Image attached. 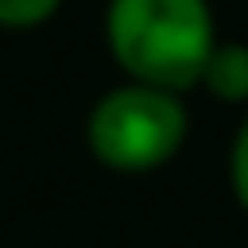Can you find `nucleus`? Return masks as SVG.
Wrapping results in <instances>:
<instances>
[{
  "mask_svg": "<svg viewBox=\"0 0 248 248\" xmlns=\"http://www.w3.org/2000/svg\"><path fill=\"white\" fill-rule=\"evenodd\" d=\"M106 46L133 83L184 97L216 51V18L207 0H110Z\"/></svg>",
  "mask_w": 248,
  "mask_h": 248,
  "instance_id": "obj_1",
  "label": "nucleus"
},
{
  "mask_svg": "<svg viewBox=\"0 0 248 248\" xmlns=\"http://www.w3.org/2000/svg\"><path fill=\"white\" fill-rule=\"evenodd\" d=\"M188 138V110L179 92L124 83L110 88L88 115V147L110 170H156L184 147Z\"/></svg>",
  "mask_w": 248,
  "mask_h": 248,
  "instance_id": "obj_2",
  "label": "nucleus"
},
{
  "mask_svg": "<svg viewBox=\"0 0 248 248\" xmlns=\"http://www.w3.org/2000/svg\"><path fill=\"white\" fill-rule=\"evenodd\" d=\"M202 88L221 101H248V46L244 42H216L212 60L202 69Z\"/></svg>",
  "mask_w": 248,
  "mask_h": 248,
  "instance_id": "obj_3",
  "label": "nucleus"
},
{
  "mask_svg": "<svg viewBox=\"0 0 248 248\" xmlns=\"http://www.w3.org/2000/svg\"><path fill=\"white\" fill-rule=\"evenodd\" d=\"M60 9V0H0V28H37Z\"/></svg>",
  "mask_w": 248,
  "mask_h": 248,
  "instance_id": "obj_4",
  "label": "nucleus"
},
{
  "mask_svg": "<svg viewBox=\"0 0 248 248\" xmlns=\"http://www.w3.org/2000/svg\"><path fill=\"white\" fill-rule=\"evenodd\" d=\"M230 184H234L239 207L248 212V120H244L239 138H234V152H230Z\"/></svg>",
  "mask_w": 248,
  "mask_h": 248,
  "instance_id": "obj_5",
  "label": "nucleus"
}]
</instances>
